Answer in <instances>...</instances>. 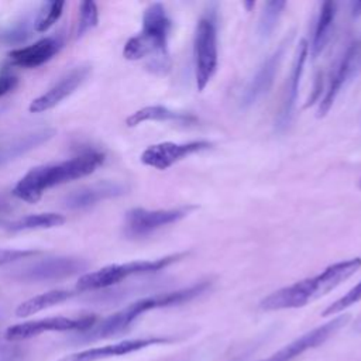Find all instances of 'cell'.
I'll list each match as a JSON object with an SVG mask.
<instances>
[{"mask_svg":"<svg viewBox=\"0 0 361 361\" xmlns=\"http://www.w3.org/2000/svg\"><path fill=\"white\" fill-rule=\"evenodd\" d=\"M361 72V37L345 49L336 72L331 75L327 90L320 100L317 117H324L336 102L341 89Z\"/></svg>","mask_w":361,"mask_h":361,"instance_id":"11","label":"cell"},{"mask_svg":"<svg viewBox=\"0 0 361 361\" xmlns=\"http://www.w3.org/2000/svg\"><path fill=\"white\" fill-rule=\"evenodd\" d=\"M104 161L99 151H86L59 164L39 165L30 169L13 188V195L27 203H37L48 188L90 175Z\"/></svg>","mask_w":361,"mask_h":361,"instance_id":"4","label":"cell"},{"mask_svg":"<svg viewBox=\"0 0 361 361\" xmlns=\"http://www.w3.org/2000/svg\"><path fill=\"white\" fill-rule=\"evenodd\" d=\"M63 7V1H45L34 21V30L37 32H44L49 30L61 17Z\"/></svg>","mask_w":361,"mask_h":361,"instance_id":"25","label":"cell"},{"mask_svg":"<svg viewBox=\"0 0 361 361\" xmlns=\"http://www.w3.org/2000/svg\"><path fill=\"white\" fill-rule=\"evenodd\" d=\"M209 288H210V282L202 281L172 292L157 293L152 296L138 299L127 305L121 310L107 316L106 319L96 322V324L89 330L79 333L78 341H94V340L109 338V337H114L121 333H126L131 327V324L144 313L154 309H159V307L178 306L182 303L190 302L195 298L204 293Z\"/></svg>","mask_w":361,"mask_h":361,"instance_id":"2","label":"cell"},{"mask_svg":"<svg viewBox=\"0 0 361 361\" xmlns=\"http://www.w3.org/2000/svg\"><path fill=\"white\" fill-rule=\"evenodd\" d=\"M195 80L199 92L204 90L219 66L217 24L213 13L204 14L196 25L193 39Z\"/></svg>","mask_w":361,"mask_h":361,"instance_id":"6","label":"cell"},{"mask_svg":"<svg viewBox=\"0 0 361 361\" xmlns=\"http://www.w3.org/2000/svg\"><path fill=\"white\" fill-rule=\"evenodd\" d=\"M361 268V257L334 262L314 276L274 290L259 302L262 310L298 309L309 305L336 289Z\"/></svg>","mask_w":361,"mask_h":361,"instance_id":"1","label":"cell"},{"mask_svg":"<svg viewBox=\"0 0 361 361\" xmlns=\"http://www.w3.org/2000/svg\"><path fill=\"white\" fill-rule=\"evenodd\" d=\"M196 209L197 206L195 204H186V206L173 207V209H159V210H148L142 207L131 209L126 213V220H124L126 234L130 237L148 235L164 226L178 223L179 220L188 217Z\"/></svg>","mask_w":361,"mask_h":361,"instance_id":"8","label":"cell"},{"mask_svg":"<svg viewBox=\"0 0 361 361\" xmlns=\"http://www.w3.org/2000/svg\"><path fill=\"white\" fill-rule=\"evenodd\" d=\"M337 14V4L334 1H323L319 10V16L316 20L314 31H313V38L309 45L310 56L312 59H317L320 54L324 51L327 47L333 27H334V20Z\"/></svg>","mask_w":361,"mask_h":361,"instance_id":"20","label":"cell"},{"mask_svg":"<svg viewBox=\"0 0 361 361\" xmlns=\"http://www.w3.org/2000/svg\"><path fill=\"white\" fill-rule=\"evenodd\" d=\"M173 338L169 337H141V338H130V340H123L118 343L102 345V347H93L87 350H82L73 354H69L59 361H100V360H107L113 357H121L127 355L140 350H144L151 345L157 344H166L171 343Z\"/></svg>","mask_w":361,"mask_h":361,"instance_id":"14","label":"cell"},{"mask_svg":"<svg viewBox=\"0 0 361 361\" xmlns=\"http://www.w3.org/2000/svg\"><path fill=\"white\" fill-rule=\"evenodd\" d=\"M285 7H286V1H279V0L267 1L264 4L262 13L258 21V37L261 41H265L272 35Z\"/></svg>","mask_w":361,"mask_h":361,"instance_id":"24","label":"cell"},{"mask_svg":"<svg viewBox=\"0 0 361 361\" xmlns=\"http://www.w3.org/2000/svg\"><path fill=\"white\" fill-rule=\"evenodd\" d=\"M188 252H176L171 255H165L162 258L157 259H138V261H131V262H124V264H110L106 265L97 271L87 272L82 275L76 283V289L79 292L85 290H96V289H103L113 286L123 279L131 276V275H140V274H151V272H158L182 258H185Z\"/></svg>","mask_w":361,"mask_h":361,"instance_id":"5","label":"cell"},{"mask_svg":"<svg viewBox=\"0 0 361 361\" xmlns=\"http://www.w3.org/2000/svg\"><path fill=\"white\" fill-rule=\"evenodd\" d=\"M213 144L206 140H199V141H189V142H172V141H165V142H158L147 147L140 159L144 165L155 168L158 171H165L171 168L172 165L178 164L179 161L210 149Z\"/></svg>","mask_w":361,"mask_h":361,"instance_id":"10","label":"cell"},{"mask_svg":"<svg viewBox=\"0 0 361 361\" xmlns=\"http://www.w3.org/2000/svg\"><path fill=\"white\" fill-rule=\"evenodd\" d=\"M55 134V130L52 128H41L24 135H18L8 142L3 144L0 147V162L14 159L27 151L47 142L49 138H52Z\"/></svg>","mask_w":361,"mask_h":361,"instance_id":"21","label":"cell"},{"mask_svg":"<svg viewBox=\"0 0 361 361\" xmlns=\"http://www.w3.org/2000/svg\"><path fill=\"white\" fill-rule=\"evenodd\" d=\"M96 316H82V317H66V316H52L38 320L23 322L13 324L6 329L4 338L8 341H18L37 337L47 331H76L82 333L89 330L96 324Z\"/></svg>","mask_w":361,"mask_h":361,"instance_id":"7","label":"cell"},{"mask_svg":"<svg viewBox=\"0 0 361 361\" xmlns=\"http://www.w3.org/2000/svg\"><path fill=\"white\" fill-rule=\"evenodd\" d=\"M351 14L354 17H360L361 16V1H353L351 3Z\"/></svg>","mask_w":361,"mask_h":361,"instance_id":"31","label":"cell"},{"mask_svg":"<svg viewBox=\"0 0 361 361\" xmlns=\"http://www.w3.org/2000/svg\"><path fill=\"white\" fill-rule=\"evenodd\" d=\"M62 41L56 37H45L32 45L13 49L8 54L10 62L21 68H37L48 62L54 55L59 52Z\"/></svg>","mask_w":361,"mask_h":361,"instance_id":"17","label":"cell"},{"mask_svg":"<svg viewBox=\"0 0 361 361\" xmlns=\"http://www.w3.org/2000/svg\"><path fill=\"white\" fill-rule=\"evenodd\" d=\"M360 186H361V180H360Z\"/></svg>","mask_w":361,"mask_h":361,"instance_id":"33","label":"cell"},{"mask_svg":"<svg viewBox=\"0 0 361 361\" xmlns=\"http://www.w3.org/2000/svg\"><path fill=\"white\" fill-rule=\"evenodd\" d=\"M124 193H127L126 185L113 180H103L72 192L65 197V206L69 209H82L104 199L121 196Z\"/></svg>","mask_w":361,"mask_h":361,"instance_id":"18","label":"cell"},{"mask_svg":"<svg viewBox=\"0 0 361 361\" xmlns=\"http://www.w3.org/2000/svg\"><path fill=\"white\" fill-rule=\"evenodd\" d=\"M145 121H172L178 124H195L197 123V117L192 113L185 111H176L172 109H168L166 106L154 104V106H145L137 111H134L131 116L126 118V124L128 127H135Z\"/></svg>","mask_w":361,"mask_h":361,"instance_id":"19","label":"cell"},{"mask_svg":"<svg viewBox=\"0 0 361 361\" xmlns=\"http://www.w3.org/2000/svg\"><path fill=\"white\" fill-rule=\"evenodd\" d=\"M354 331H357V333H361V316L355 320V323H354Z\"/></svg>","mask_w":361,"mask_h":361,"instance_id":"32","label":"cell"},{"mask_svg":"<svg viewBox=\"0 0 361 361\" xmlns=\"http://www.w3.org/2000/svg\"><path fill=\"white\" fill-rule=\"evenodd\" d=\"M72 296H73V293L71 290H65V289H54V290L39 293V295L32 296V298L24 300L23 303H20L16 309V316L17 317L32 316L41 310H45L55 305H59Z\"/></svg>","mask_w":361,"mask_h":361,"instance_id":"22","label":"cell"},{"mask_svg":"<svg viewBox=\"0 0 361 361\" xmlns=\"http://www.w3.org/2000/svg\"><path fill=\"white\" fill-rule=\"evenodd\" d=\"M172 21L161 3L149 4L142 14V30L131 37L123 49L128 61L149 58L148 69L155 73H166L171 69L168 38Z\"/></svg>","mask_w":361,"mask_h":361,"instance_id":"3","label":"cell"},{"mask_svg":"<svg viewBox=\"0 0 361 361\" xmlns=\"http://www.w3.org/2000/svg\"><path fill=\"white\" fill-rule=\"evenodd\" d=\"M309 56V42L306 39H302L300 44L296 48L295 52V58L292 62V68L289 72V78L285 86V92H283V97H282V103H281V109L276 117V128L283 131L288 128L292 116H293V110H295V104H296V99H298V90H299V82L305 69V62Z\"/></svg>","mask_w":361,"mask_h":361,"instance_id":"15","label":"cell"},{"mask_svg":"<svg viewBox=\"0 0 361 361\" xmlns=\"http://www.w3.org/2000/svg\"><path fill=\"white\" fill-rule=\"evenodd\" d=\"M18 355H21V353L16 348H6V347H0V361H14Z\"/></svg>","mask_w":361,"mask_h":361,"instance_id":"30","label":"cell"},{"mask_svg":"<svg viewBox=\"0 0 361 361\" xmlns=\"http://www.w3.org/2000/svg\"><path fill=\"white\" fill-rule=\"evenodd\" d=\"M348 322H350V314L336 316L331 320H329L327 323L306 331L305 334L295 338L293 341H290L285 347L279 348L274 354L268 355L267 358L258 360V361H293L298 357H300L302 354H305L306 351L313 350V348L322 345L323 343H326L338 330H341V327H344Z\"/></svg>","mask_w":361,"mask_h":361,"instance_id":"9","label":"cell"},{"mask_svg":"<svg viewBox=\"0 0 361 361\" xmlns=\"http://www.w3.org/2000/svg\"><path fill=\"white\" fill-rule=\"evenodd\" d=\"M87 264L79 258L71 257H56L37 261L31 265H27L23 269H18L14 275L20 281L28 282H42V281H58L75 275L83 271Z\"/></svg>","mask_w":361,"mask_h":361,"instance_id":"13","label":"cell"},{"mask_svg":"<svg viewBox=\"0 0 361 361\" xmlns=\"http://www.w3.org/2000/svg\"><path fill=\"white\" fill-rule=\"evenodd\" d=\"M361 300V281L354 285L347 293H344L341 298H338L337 300H334L331 305H329L323 312L322 316L327 317V316H333L337 313L344 312L345 309H348L350 306H353L354 303Z\"/></svg>","mask_w":361,"mask_h":361,"instance_id":"26","label":"cell"},{"mask_svg":"<svg viewBox=\"0 0 361 361\" xmlns=\"http://www.w3.org/2000/svg\"><path fill=\"white\" fill-rule=\"evenodd\" d=\"M66 221L63 214L48 212V213H37L24 216L16 221L8 223L6 227L10 231H21V230H38V228H52L62 226Z\"/></svg>","mask_w":361,"mask_h":361,"instance_id":"23","label":"cell"},{"mask_svg":"<svg viewBox=\"0 0 361 361\" xmlns=\"http://www.w3.org/2000/svg\"><path fill=\"white\" fill-rule=\"evenodd\" d=\"M39 254L35 250H11V248H0V265L10 264L18 259H25Z\"/></svg>","mask_w":361,"mask_h":361,"instance_id":"28","label":"cell"},{"mask_svg":"<svg viewBox=\"0 0 361 361\" xmlns=\"http://www.w3.org/2000/svg\"><path fill=\"white\" fill-rule=\"evenodd\" d=\"M90 72L89 65H80L73 68L65 76H62L51 89H48L44 94L38 96L30 103L28 110L31 113H42L49 109L58 106L63 99L71 96L87 78Z\"/></svg>","mask_w":361,"mask_h":361,"instance_id":"16","label":"cell"},{"mask_svg":"<svg viewBox=\"0 0 361 361\" xmlns=\"http://www.w3.org/2000/svg\"><path fill=\"white\" fill-rule=\"evenodd\" d=\"M18 83V79L13 75H0V97L11 92Z\"/></svg>","mask_w":361,"mask_h":361,"instance_id":"29","label":"cell"},{"mask_svg":"<svg viewBox=\"0 0 361 361\" xmlns=\"http://www.w3.org/2000/svg\"><path fill=\"white\" fill-rule=\"evenodd\" d=\"M99 20V13H97V6L96 3L87 0L82 1L79 7V23H78V37H82L92 28L97 25Z\"/></svg>","mask_w":361,"mask_h":361,"instance_id":"27","label":"cell"},{"mask_svg":"<svg viewBox=\"0 0 361 361\" xmlns=\"http://www.w3.org/2000/svg\"><path fill=\"white\" fill-rule=\"evenodd\" d=\"M288 42L289 39L285 38L278 45V48L274 49V52L259 65V68L257 69V72L254 73V76L250 79V82L243 90L241 100H240L241 107L248 109L254 106L259 99H262L269 92V89L274 85L276 72L281 66V62L283 59Z\"/></svg>","mask_w":361,"mask_h":361,"instance_id":"12","label":"cell"}]
</instances>
